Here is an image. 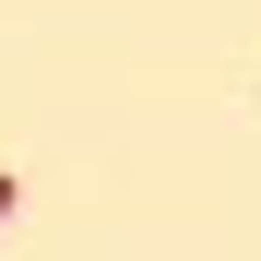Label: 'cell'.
<instances>
[{
    "label": "cell",
    "instance_id": "6da1fadb",
    "mask_svg": "<svg viewBox=\"0 0 261 261\" xmlns=\"http://www.w3.org/2000/svg\"><path fill=\"white\" fill-rule=\"evenodd\" d=\"M0 214H12V178H0Z\"/></svg>",
    "mask_w": 261,
    "mask_h": 261
}]
</instances>
